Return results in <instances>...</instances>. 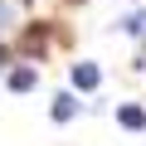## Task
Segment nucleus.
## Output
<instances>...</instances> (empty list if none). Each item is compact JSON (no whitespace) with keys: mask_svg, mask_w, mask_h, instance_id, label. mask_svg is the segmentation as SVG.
Returning <instances> with one entry per match:
<instances>
[{"mask_svg":"<svg viewBox=\"0 0 146 146\" xmlns=\"http://www.w3.org/2000/svg\"><path fill=\"white\" fill-rule=\"evenodd\" d=\"M34 83H39V63H20V68L5 73V88H10V93H29Z\"/></svg>","mask_w":146,"mask_h":146,"instance_id":"obj_1","label":"nucleus"},{"mask_svg":"<svg viewBox=\"0 0 146 146\" xmlns=\"http://www.w3.org/2000/svg\"><path fill=\"white\" fill-rule=\"evenodd\" d=\"M68 83L78 88V93H93V88L102 83V73H98V63H73V73H68Z\"/></svg>","mask_w":146,"mask_h":146,"instance_id":"obj_2","label":"nucleus"},{"mask_svg":"<svg viewBox=\"0 0 146 146\" xmlns=\"http://www.w3.org/2000/svg\"><path fill=\"white\" fill-rule=\"evenodd\" d=\"M117 122H122L127 131H141V127H146V107H136V102H122V107H117Z\"/></svg>","mask_w":146,"mask_h":146,"instance_id":"obj_3","label":"nucleus"},{"mask_svg":"<svg viewBox=\"0 0 146 146\" xmlns=\"http://www.w3.org/2000/svg\"><path fill=\"white\" fill-rule=\"evenodd\" d=\"M49 112H54V122H73V117H78V98H73V93H58Z\"/></svg>","mask_w":146,"mask_h":146,"instance_id":"obj_4","label":"nucleus"},{"mask_svg":"<svg viewBox=\"0 0 146 146\" xmlns=\"http://www.w3.org/2000/svg\"><path fill=\"white\" fill-rule=\"evenodd\" d=\"M44 39H49V29L39 25V29H29V34H25V49H29V54H44Z\"/></svg>","mask_w":146,"mask_h":146,"instance_id":"obj_5","label":"nucleus"},{"mask_svg":"<svg viewBox=\"0 0 146 146\" xmlns=\"http://www.w3.org/2000/svg\"><path fill=\"white\" fill-rule=\"evenodd\" d=\"M122 29H127V34H141V29H146V10H136V15H127V20H122Z\"/></svg>","mask_w":146,"mask_h":146,"instance_id":"obj_6","label":"nucleus"},{"mask_svg":"<svg viewBox=\"0 0 146 146\" xmlns=\"http://www.w3.org/2000/svg\"><path fill=\"white\" fill-rule=\"evenodd\" d=\"M5 25H10V0H0V34H5Z\"/></svg>","mask_w":146,"mask_h":146,"instance_id":"obj_7","label":"nucleus"},{"mask_svg":"<svg viewBox=\"0 0 146 146\" xmlns=\"http://www.w3.org/2000/svg\"><path fill=\"white\" fill-rule=\"evenodd\" d=\"M0 73H10V49L0 44Z\"/></svg>","mask_w":146,"mask_h":146,"instance_id":"obj_8","label":"nucleus"}]
</instances>
